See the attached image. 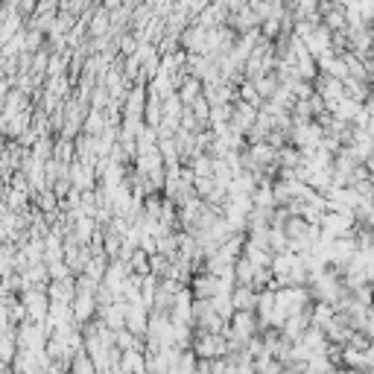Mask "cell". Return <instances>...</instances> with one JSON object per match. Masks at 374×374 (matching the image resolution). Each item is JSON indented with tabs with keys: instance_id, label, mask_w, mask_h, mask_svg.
Here are the masks:
<instances>
[{
	"instance_id": "6da1fadb",
	"label": "cell",
	"mask_w": 374,
	"mask_h": 374,
	"mask_svg": "<svg viewBox=\"0 0 374 374\" xmlns=\"http://www.w3.org/2000/svg\"><path fill=\"white\" fill-rule=\"evenodd\" d=\"M70 304H73L76 325H85L88 319H94V313H96V295L94 292H76Z\"/></svg>"
},
{
	"instance_id": "7a4b0ae2",
	"label": "cell",
	"mask_w": 374,
	"mask_h": 374,
	"mask_svg": "<svg viewBox=\"0 0 374 374\" xmlns=\"http://www.w3.org/2000/svg\"><path fill=\"white\" fill-rule=\"evenodd\" d=\"M231 27H234V32H249V30H258L261 27V18H258V12L251 9V4H243L240 9H234V15H231Z\"/></svg>"
},
{
	"instance_id": "3957f363",
	"label": "cell",
	"mask_w": 374,
	"mask_h": 374,
	"mask_svg": "<svg viewBox=\"0 0 374 374\" xmlns=\"http://www.w3.org/2000/svg\"><path fill=\"white\" fill-rule=\"evenodd\" d=\"M231 301H234V310H258V289L251 284H234Z\"/></svg>"
},
{
	"instance_id": "277c9868",
	"label": "cell",
	"mask_w": 374,
	"mask_h": 374,
	"mask_svg": "<svg viewBox=\"0 0 374 374\" xmlns=\"http://www.w3.org/2000/svg\"><path fill=\"white\" fill-rule=\"evenodd\" d=\"M190 289H193L196 299H213V295L220 292V275L205 272V275H199V278H193Z\"/></svg>"
},
{
	"instance_id": "5b68a950",
	"label": "cell",
	"mask_w": 374,
	"mask_h": 374,
	"mask_svg": "<svg viewBox=\"0 0 374 374\" xmlns=\"http://www.w3.org/2000/svg\"><path fill=\"white\" fill-rule=\"evenodd\" d=\"M205 94V85H202V80L199 76H193V73H187L185 80H182V85H179V96H182V103L185 106H190L196 96H202Z\"/></svg>"
},
{
	"instance_id": "8992f818",
	"label": "cell",
	"mask_w": 374,
	"mask_h": 374,
	"mask_svg": "<svg viewBox=\"0 0 374 374\" xmlns=\"http://www.w3.org/2000/svg\"><path fill=\"white\" fill-rule=\"evenodd\" d=\"M144 108H147V88L137 85L126 94V114H135V117H144Z\"/></svg>"
},
{
	"instance_id": "52a82bcc",
	"label": "cell",
	"mask_w": 374,
	"mask_h": 374,
	"mask_svg": "<svg viewBox=\"0 0 374 374\" xmlns=\"http://www.w3.org/2000/svg\"><path fill=\"white\" fill-rule=\"evenodd\" d=\"M30 193H32V190H21V187H12V185H9L4 202H6L12 211H27V205H30Z\"/></svg>"
},
{
	"instance_id": "ba28073f",
	"label": "cell",
	"mask_w": 374,
	"mask_h": 374,
	"mask_svg": "<svg viewBox=\"0 0 374 374\" xmlns=\"http://www.w3.org/2000/svg\"><path fill=\"white\" fill-rule=\"evenodd\" d=\"M234 278H237V284H251V278H254V263L246 258V254H240L237 263H234Z\"/></svg>"
},
{
	"instance_id": "9c48e42d",
	"label": "cell",
	"mask_w": 374,
	"mask_h": 374,
	"mask_svg": "<svg viewBox=\"0 0 374 374\" xmlns=\"http://www.w3.org/2000/svg\"><path fill=\"white\" fill-rule=\"evenodd\" d=\"M190 167L196 173V179H211V175H213V158H211V152L208 155H196Z\"/></svg>"
},
{
	"instance_id": "30bf717a",
	"label": "cell",
	"mask_w": 374,
	"mask_h": 374,
	"mask_svg": "<svg viewBox=\"0 0 374 374\" xmlns=\"http://www.w3.org/2000/svg\"><path fill=\"white\" fill-rule=\"evenodd\" d=\"M106 132V117L100 108H94L88 117H85V135H103Z\"/></svg>"
},
{
	"instance_id": "8fae6325",
	"label": "cell",
	"mask_w": 374,
	"mask_h": 374,
	"mask_svg": "<svg viewBox=\"0 0 374 374\" xmlns=\"http://www.w3.org/2000/svg\"><path fill=\"white\" fill-rule=\"evenodd\" d=\"M328 30H342V24H345V12L342 9H333V6H328Z\"/></svg>"
},
{
	"instance_id": "7c38bea8",
	"label": "cell",
	"mask_w": 374,
	"mask_h": 374,
	"mask_svg": "<svg viewBox=\"0 0 374 374\" xmlns=\"http://www.w3.org/2000/svg\"><path fill=\"white\" fill-rule=\"evenodd\" d=\"M42 44H44V32L38 30V27L27 30V50H30V53H35V50L42 47Z\"/></svg>"
},
{
	"instance_id": "4fadbf2b",
	"label": "cell",
	"mask_w": 374,
	"mask_h": 374,
	"mask_svg": "<svg viewBox=\"0 0 374 374\" xmlns=\"http://www.w3.org/2000/svg\"><path fill=\"white\" fill-rule=\"evenodd\" d=\"M73 152H76V147H73L70 141H58V144H56V149H53V158H58V161H68Z\"/></svg>"
},
{
	"instance_id": "5bb4252c",
	"label": "cell",
	"mask_w": 374,
	"mask_h": 374,
	"mask_svg": "<svg viewBox=\"0 0 374 374\" xmlns=\"http://www.w3.org/2000/svg\"><path fill=\"white\" fill-rule=\"evenodd\" d=\"M106 30H108V15L106 12H100L91 21V35H106Z\"/></svg>"
},
{
	"instance_id": "9a60e30c",
	"label": "cell",
	"mask_w": 374,
	"mask_h": 374,
	"mask_svg": "<svg viewBox=\"0 0 374 374\" xmlns=\"http://www.w3.org/2000/svg\"><path fill=\"white\" fill-rule=\"evenodd\" d=\"M15 4V9H18V15H24V18H32L35 15V0H12Z\"/></svg>"
},
{
	"instance_id": "2e32d148",
	"label": "cell",
	"mask_w": 374,
	"mask_h": 374,
	"mask_svg": "<svg viewBox=\"0 0 374 374\" xmlns=\"http://www.w3.org/2000/svg\"><path fill=\"white\" fill-rule=\"evenodd\" d=\"M106 94H108L106 88H96L94 91V108H103L106 106Z\"/></svg>"
},
{
	"instance_id": "e0dca14e",
	"label": "cell",
	"mask_w": 374,
	"mask_h": 374,
	"mask_svg": "<svg viewBox=\"0 0 374 374\" xmlns=\"http://www.w3.org/2000/svg\"><path fill=\"white\" fill-rule=\"evenodd\" d=\"M6 368H12V363H9V360H4V357H0V371H6Z\"/></svg>"
},
{
	"instance_id": "ac0fdd59",
	"label": "cell",
	"mask_w": 374,
	"mask_h": 374,
	"mask_svg": "<svg viewBox=\"0 0 374 374\" xmlns=\"http://www.w3.org/2000/svg\"><path fill=\"white\" fill-rule=\"evenodd\" d=\"M272 4H278V0H272Z\"/></svg>"
}]
</instances>
